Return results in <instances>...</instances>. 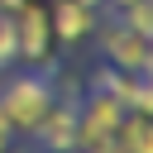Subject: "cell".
Here are the masks:
<instances>
[{"label": "cell", "instance_id": "obj_1", "mask_svg": "<svg viewBox=\"0 0 153 153\" xmlns=\"http://www.w3.org/2000/svg\"><path fill=\"white\" fill-rule=\"evenodd\" d=\"M53 100H57V86L43 72H19V76L0 81V110H5V120L19 139H29L38 129V120L53 110Z\"/></svg>", "mask_w": 153, "mask_h": 153}, {"label": "cell", "instance_id": "obj_2", "mask_svg": "<svg viewBox=\"0 0 153 153\" xmlns=\"http://www.w3.org/2000/svg\"><path fill=\"white\" fill-rule=\"evenodd\" d=\"M14 48L19 62L38 67L53 57V29H48V0H24L14 10Z\"/></svg>", "mask_w": 153, "mask_h": 153}, {"label": "cell", "instance_id": "obj_3", "mask_svg": "<svg viewBox=\"0 0 153 153\" xmlns=\"http://www.w3.org/2000/svg\"><path fill=\"white\" fill-rule=\"evenodd\" d=\"M91 38H100V53H105V62H110V67L134 72V76H148V67H153V57H148V38L129 33L120 19L96 24V33H91Z\"/></svg>", "mask_w": 153, "mask_h": 153}, {"label": "cell", "instance_id": "obj_4", "mask_svg": "<svg viewBox=\"0 0 153 153\" xmlns=\"http://www.w3.org/2000/svg\"><path fill=\"white\" fill-rule=\"evenodd\" d=\"M96 24H100V14L86 10L81 0H48V29H53V43L76 48V43H86V38L96 33Z\"/></svg>", "mask_w": 153, "mask_h": 153}, {"label": "cell", "instance_id": "obj_5", "mask_svg": "<svg viewBox=\"0 0 153 153\" xmlns=\"http://www.w3.org/2000/svg\"><path fill=\"white\" fill-rule=\"evenodd\" d=\"M43 143V153H76V105L72 100H53V110L38 120V129L29 134Z\"/></svg>", "mask_w": 153, "mask_h": 153}, {"label": "cell", "instance_id": "obj_6", "mask_svg": "<svg viewBox=\"0 0 153 153\" xmlns=\"http://www.w3.org/2000/svg\"><path fill=\"white\" fill-rule=\"evenodd\" d=\"M115 139H120V148H124V153H153V120L129 110V115L120 120Z\"/></svg>", "mask_w": 153, "mask_h": 153}, {"label": "cell", "instance_id": "obj_7", "mask_svg": "<svg viewBox=\"0 0 153 153\" xmlns=\"http://www.w3.org/2000/svg\"><path fill=\"white\" fill-rule=\"evenodd\" d=\"M120 24H124L129 33H139V38H153V0L124 5V10H120Z\"/></svg>", "mask_w": 153, "mask_h": 153}, {"label": "cell", "instance_id": "obj_8", "mask_svg": "<svg viewBox=\"0 0 153 153\" xmlns=\"http://www.w3.org/2000/svg\"><path fill=\"white\" fill-rule=\"evenodd\" d=\"M19 62V48H14V14H0V72Z\"/></svg>", "mask_w": 153, "mask_h": 153}, {"label": "cell", "instance_id": "obj_9", "mask_svg": "<svg viewBox=\"0 0 153 153\" xmlns=\"http://www.w3.org/2000/svg\"><path fill=\"white\" fill-rule=\"evenodd\" d=\"M0 153H14V134H0Z\"/></svg>", "mask_w": 153, "mask_h": 153}, {"label": "cell", "instance_id": "obj_10", "mask_svg": "<svg viewBox=\"0 0 153 153\" xmlns=\"http://www.w3.org/2000/svg\"><path fill=\"white\" fill-rule=\"evenodd\" d=\"M19 5H24V0H0V14H14Z\"/></svg>", "mask_w": 153, "mask_h": 153}, {"label": "cell", "instance_id": "obj_11", "mask_svg": "<svg viewBox=\"0 0 153 153\" xmlns=\"http://www.w3.org/2000/svg\"><path fill=\"white\" fill-rule=\"evenodd\" d=\"M81 5H86V10H96V14L105 10V0H81Z\"/></svg>", "mask_w": 153, "mask_h": 153}, {"label": "cell", "instance_id": "obj_12", "mask_svg": "<svg viewBox=\"0 0 153 153\" xmlns=\"http://www.w3.org/2000/svg\"><path fill=\"white\" fill-rule=\"evenodd\" d=\"M105 5H110V10L120 14V10H124V5H134V0H105Z\"/></svg>", "mask_w": 153, "mask_h": 153}, {"label": "cell", "instance_id": "obj_13", "mask_svg": "<svg viewBox=\"0 0 153 153\" xmlns=\"http://www.w3.org/2000/svg\"><path fill=\"white\" fill-rule=\"evenodd\" d=\"M0 134H14V129H10V120H5V110H0Z\"/></svg>", "mask_w": 153, "mask_h": 153}]
</instances>
